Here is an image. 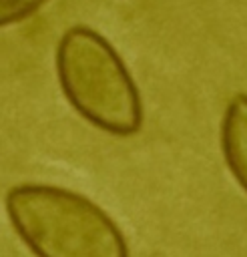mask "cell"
<instances>
[{"instance_id":"obj_4","label":"cell","mask_w":247,"mask_h":257,"mask_svg":"<svg viewBox=\"0 0 247 257\" xmlns=\"http://www.w3.org/2000/svg\"><path fill=\"white\" fill-rule=\"evenodd\" d=\"M48 0H0V28L32 16Z\"/></svg>"},{"instance_id":"obj_1","label":"cell","mask_w":247,"mask_h":257,"mask_svg":"<svg viewBox=\"0 0 247 257\" xmlns=\"http://www.w3.org/2000/svg\"><path fill=\"white\" fill-rule=\"evenodd\" d=\"M10 225L36 257H129L110 215L80 193L22 183L4 197Z\"/></svg>"},{"instance_id":"obj_2","label":"cell","mask_w":247,"mask_h":257,"mask_svg":"<svg viewBox=\"0 0 247 257\" xmlns=\"http://www.w3.org/2000/svg\"><path fill=\"white\" fill-rule=\"evenodd\" d=\"M56 76L72 108L96 128L131 137L143 126L139 86L116 48L88 26H70L56 44Z\"/></svg>"},{"instance_id":"obj_3","label":"cell","mask_w":247,"mask_h":257,"mask_svg":"<svg viewBox=\"0 0 247 257\" xmlns=\"http://www.w3.org/2000/svg\"><path fill=\"white\" fill-rule=\"evenodd\" d=\"M219 139L231 175L247 193V94H235L229 100L223 112Z\"/></svg>"}]
</instances>
